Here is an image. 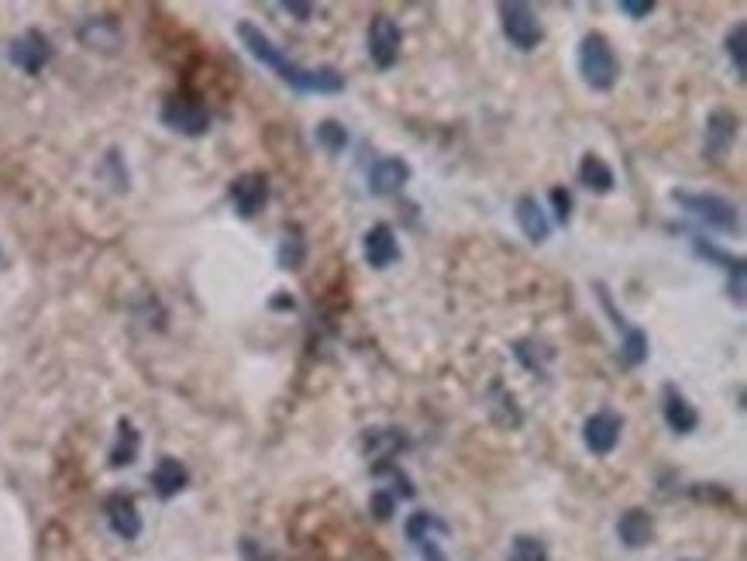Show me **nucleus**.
<instances>
[{"mask_svg":"<svg viewBox=\"0 0 747 561\" xmlns=\"http://www.w3.org/2000/svg\"><path fill=\"white\" fill-rule=\"evenodd\" d=\"M575 66H579L582 83L596 93H610L620 80V59L603 31H589L582 38L579 52H575Z\"/></svg>","mask_w":747,"mask_h":561,"instance_id":"obj_1","label":"nucleus"},{"mask_svg":"<svg viewBox=\"0 0 747 561\" xmlns=\"http://www.w3.org/2000/svg\"><path fill=\"white\" fill-rule=\"evenodd\" d=\"M672 200L686 210L689 217L710 224L720 235H737L741 231V217H737V207L730 204L727 197H717V193H692V190H675Z\"/></svg>","mask_w":747,"mask_h":561,"instance_id":"obj_2","label":"nucleus"},{"mask_svg":"<svg viewBox=\"0 0 747 561\" xmlns=\"http://www.w3.org/2000/svg\"><path fill=\"white\" fill-rule=\"evenodd\" d=\"M159 121L166 124L169 131H176V135H186V138H200L210 131V111L204 100L197 97H186V93H173V97H166V104H162L159 111Z\"/></svg>","mask_w":747,"mask_h":561,"instance_id":"obj_3","label":"nucleus"},{"mask_svg":"<svg viewBox=\"0 0 747 561\" xmlns=\"http://www.w3.org/2000/svg\"><path fill=\"white\" fill-rule=\"evenodd\" d=\"M500 25L507 42L520 52H534L544 42L541 18L527 4H517V0L513 4H500Z\"/></svg>","mask_w":747,"mask_h":561,"instance_id":"obj_4","label":"nucleus"},{"mask_svg":"<svg viewBox=\"0 0 747 561\" xmlns=\"http://www.w3.org/2000/svg\"><path fill=\"white\" fill-rule=\"evenodd\" d=\"M365 42H369V59L376 62L383 73H389V69L400 62L403 31L389 14H376V18L369 21V35H365Z\"/></svg>","mask_w":747,"mask_h":561,"instance_id":"obj_5","label":"nucleus"},{"mask_svg":"<svg viewBox=\"0 0 747 561\" xmlns=\"http://www.w3.org/2000/svg\"><path fill=\"white\" fill-rule=\"evenodd\" d=\"M279 80L290 83L297 93H341L345 90V76L334 66H300V62H290Z\"/></svg>","mask_w":747,"mask_h":561,"instance_id":"obj_6","label":"nucleus"},{"mask_svg":"<svg viewBox=\"0 0 747 561\" xmlns=\"http://www.w3.org/2000/svg\"><path fill=\"white\" fill-rule=\"evenodd\" d=\"M7 56H11V62L21 69V73L38 76V73H42V69L52 62V56H56V49H52L49 35H42L38 28H28L25 35L14 38V42H11V52H7Z\"/></svg>","mask_w":747,"mask_h":561,"instance_id":"obj_7","label":"nucleus"},{"mask_svg":"<svg viewBox=\"0 0 747 561\" xmlns=\"http://www.w3.org/2000/svg\"><path fill=\"white\" fill-rule=\"evenodd\" d=\"M620 434H624V417H617L613 410H599V414H593L582 424V441H586V448L599 458L617 451Z\"/></svg>","mask_w":747,"mask_h":561,"instance_id":"obj_8","label":"nucleus"},{"mask_svg":"<svg viewBox=\"0 0 747 561\" xmlns=\"http://www.w3.org/2000/svg\"><path fill=\"white\" fill-rule=\"evenodd\" d=\"M734 142H737V114L717 107V111L706 118V131H703V152H706V159H710V162L727 159V152L734 148Z\"/></svg>","mask_w":747,"mask_h":561,"instance_id":"obj_9","label":"nucleus"},{"mask_svg":"<svg viewBox=\"0 0 747 561\" xmlns=\"http://www.w3.org/2000/svg\"><path fill=\"white\" fill-rule=\"evenodd\" d=\"M269 200V176L266 173H241L231 183V204H235L238 217L252 221Z\"/></svg>","mask_w":747,"mask_h":561,"instance_id":"obj_10","label":"nucleus"},{"mask_svg":"<svg viewBox=\"0 0 747 561\" xmlns=\"http://www.w3.org/2000/svg\"><path fill=\"white\" fill-rule=\"evenodd\" d=\"M410 183V162L400 159V155H386V159H376L369 169V193L372 197H393L403 186Z\"/></svg>","mask_w":747,"mask_h":561,"instance_id":"obj_11","label":"nucleus"},{"mask_svg":"<svg viewBox=\"0 0 747 561\" xmlns=\"http://www.w3.org/2000/svg\"><path fill=\"white\" fill-rule=\"evenodd\" d=\"M238 38H241V45L248 49V56L259 59L262 66H269L276 76H283V69L293 62V59H286V56H283V49H279V45L272 42L266 31L255 28L252 21H241V25H238Z\"/></svg>","mask_w":747,"mask_h":561,"instance_id":"obj_12","label":"nucleus"},{"mask_svg":"<svg viewBox=\"0 0 747 561\" xmlns=\"http://www.w3.org/2000/svg\"><path fill=\"white\" fill-rule=\"evenodd\" d=\"M362 255H365V262H369L372 269H379V272L389 269L396 259H400V241H396V231L389 228L386 221L372 224V228L365 231V238H362Z\"/></svg>","mask_w":747,"mask_h":561,"instance_id":"obj_13","label":"nucleus"},{"mask_svg":"<svg viewBox=\"0 0 747 561\" xmlns=\"http://www.w3.org/2000/svg\"><path fill=\"white\" fill-rule=\"evenodd\" d=\"M661 417H665L668 431H675V434H692L699 427L696 407H692L686 400V393L672 383L661 386Z\"/></svg>","mask_w":747,"mask_h":561,"instance_id":"obj_14","label":"nucleus"},{"mask_svg":"<svg viewBox=\"0 0 747 561\" xmlns=\"http://www.w3.org/2000/svg\"><path fill=\"white\" fill-rule=\"evenodd\" d=\"M407 444H410L407 434L396 431V427H369V431L362 434V451L369 455L372 469H376V465L393 462V458L400 455Z\"/></svg>","mask_w":747,"mask_h":561,"instance_id":"obj_15","label":"nucleus"},{"mask_svg":"<svg viewBox=\"0 0 747 561\" xmlns=\"http://www.w3.org/2000/svg\"><path fill=\"white\" fill-rule=\"evenodd\" d=\"M104 513H107V524H111V531L118 537H124V541H135V537L142 534V513H138V506H135L131 496H124V493L107 496Z\"/></svg>","mask_w":747,"mask_h":561,"instance_id":"obj_16","label":"nucleus"},{"mask_svg":"<svg viewBox=\"0 0 747 561\" xmlns=\"http://www.w3.org/2000/svg\"><path fill=\"white\" fill-rule=\"evenodd\" d=\"M513 217H517V224H520V231H524L527 241H534V245H544V241H548L551 221H548V214H544V207L538 204V197H531V193L517 197Z\"/></svg>","mask_w":747,"mask_h":561,"instance_id":"obj_17","label":"nucleus"},{"mask_svg":"<svg viewBox=\"0 0 747 561\" xmlns=\"http://www.w3.org/2000/svg\"><path fill=\"white\" fill-rule=\"evenodd\" d=\"M76 38H80L87 49H97V52H114L121 45V28L114 18H107V14H100V18H87L80 28H76Z\"/></svg>","mask_w":747,"mask_h":561,"instance_id":"obj_18","label":"nucleus"},{"mask_svg":"<svg viewBox=\"0 0 747 561\" xmlns=\"http://www.w3.org/2000/svg\"><path fill=\"white\" fill-rule=\"evenodd\" d=\"M152 486L159 493V500H173L190 486V472L180 458H159V465L152 469Z\"/></svg>","mask_w":747,"mask_h":561,"instance_id":"obj_19","label":"nucleus"},{"mask_svg":"<svg viewBox=\"0 0 747 561\" xmlns=\"http://www.w3.org/2000/svg\"><path fill=\"white\" fill-rule=\"evenodd\" d=\"M617 537L627 544V548H648L651 537H655V520H651L648 510H641V506H634V510H627L624 517L617 520Z\"/></svg>","mask_w":747,"mask_h":561,"instance_id":"obj_20","label":"nucleus"},{"mask_svg":"<svg viewBox=\"0 0 747 561\" xmlns=\"http://www.w3.org/2000/svg\"><path fill=\"white\" fill-rule=\"evenodd\" d=\"M579 183L586 186L589 193H610L613 186H617V176H613V169L606 166L599 155H582L579 162Z\"/></svg>","mask_w":747,"mask_h":561,"instance_id":"obj_21","label":"nucleus"},{"mask_svg":"<svg viewBox=\"0 0 747 561\" xmlns=\"http://www.w3.org/2000/svg\"><path fill=\"white\" fill-rule=\"evenodd\" d=\"M138 451H142V434L135 431V424H131L128 417H121L118 441H114V448H111V469H128L138 458Z\"/></svg>","mask_w":747,"mask_h":561,"instance_id":"obj_22","label":"nucleus"},{"mask_svg":"<svg viewBox=\"0 0 747 561\" xmlns=\"http://www.w3.org/2000/svg\"><path fill=\"white\" fill-rule=\"evenodd\" d=\"M692 245H696V252L703 255V259L720 262V266L730 272V293H734L737 303H744V259H730V255H723L717 245H710V241H699V238H692Z\"/></svg>","mask_w":747,"mask_h":561,"instance_id":"obj_23","label":"nucleus"},{"mask_svg":"<svg viewBox=\"0 0 747 561\" xmlns=\"http://www.w3.org/2000/svg\"><path fill=\"white\" fill-rule=\"evenodd\" d=\"M403 534H407L410 544H420L424 537H434V534L445 537L448 534V524H445V520L434 517V513L420 510V513H410V517H407V524H403Z\"/></svg>","mask_w":747,"mask_h":561,"instance_id":"obj_24","label":"nucleus"},{"mask_svg":"<svg viewBox=\"0 0 747 561\" xmlns=\"http://www.w3.org/2000/svg\"><path fill=\"white\" fill-rule=\"evenodd\" d=\"M513 355H517V362L524 365L527 372L544 376V372H548V362L555 358V348L538 345V341H517V345H513Z\"/></svg>","mask_w":747,"mask_h":561,"instance_id":"obj_25","label":"nucleus"},{"mask_svg":"<svg viewBox=\"0 0 747 561\" xmlns=\"http://www.w3.org/2000/svg\"><path fill=\"white\" fill-rule=\"evenodd\" d=\"M620 362H624L627 369H637V365L648 362V334H644L641 327H627L624 331V341H620Z\"/></svg>","mask_w":747,"mask_h":561,"instance_id":"obj_26","label":"nucleus"},{"mask_svg":"<svg viewBox=\"0 0 747 561\" xmlns=\"http://www.w3.org/2000/svg\"><path fill=\"white\" fill-rule=\"evenodd\" d=\"M493 396H496V403H493L496 424H503V427H520V424H524V414H520V407H517V396H513L510 389L493 383Z\"/></svg>","mask_w":747,"mask_h":561,"instance_id":"obj_27","label":"nucleus"},{"mask_svg":"<svg viewBox=\"0 0 747 561\" xmlns=\"http://www.w3.org/2000/svg\"><path fill=\"white\" fill-rule=\"evenodd\" d=\"M314 138H317V145H321L328 155H341V152H345V145H348V128L341 121L328 118V121L317 124Z\"/></svg>","mask_w":747,"mask_h":561,"instance_id":"obj_28","label":"nucleus"},{"mask_svg":"<svg viewBox=\"0 0 747 561\" xmlns=\"http://www.w3.org/2000/svg\"><path fill=\"white\" fill-rule=\"evenodd\" d=\"M727 59L734 62V73L744 76V69H747V28H744V21H737V25L727 31Z\"/></svg>","mask_w":747,"mask_h":561,"instance_id":"obj_29","label":"nucleus"},{"mask_svg":"<svg viewBox=\"0 0 747 561\" xmlns=\"http://www.w3.org/2000/svg\"><path fill=\"white\" fill-rule=\"evenodd\" d=\"M510 561H548V548H544L541 537L520 534L510 544Z\"/></svg>","mask_w":747,"mask_h":561,"instance_id":"obj_30","label":"nucleus"},{"mask_svg":"<svg viewBox=\"0 0 747 561\" xmlns=\"http://www.w3.org/2000/svg\"><path fill=\"white\" fill-rule=\"evenodd\" d=\"M279 269H300L303 259H307V245H303V238L293 231V235H286L283 241H279Z\"/></svg>","mask_w":747,"mask_h":561,"instance_id":"obj_31","label":"nucleus"},{"mask_svg":"<svg viewBox=\"0 0 747 561\" xmlns=\"http://www.w3.org/2000/svg\"><path fill=\"white\" fill-rule=\"evenodd\" d=\"M548 204H551V210H555V221H558V224H568V221H572V193H568L565 186H551Z\"/></svg>","mask_w":747,"mask_h":561,"instance_id":"obj_32","label":"nucleus"},{"mask_svg":"<svg viewBox=\"0 0 747 561\" xmlns=\"http://www.w3.org/2000/svg\"><path fill=\"white\" fill-rule=\"evenodd\" d=\"M369 510L376 513V520H389V517H393V510H396V496L389 493V489H376V493H372V500H369Z\"/></svg>","mask_w":747,"mask_h":561,"instance_id":"obj_33","label":"nucleus"},{"mask_svg":"<svg viewBox=\"0 0 747 561\" xmlns=\"http://www.w3.org/2000/svg\"><path fill=\"white\" fill-rule=\"evenodd\" d=\"M617 11L627 14L630 21H641V18H648V14L655 11V0H620Z\"/></svg>","mask_w":747,"mask_h":561,"instance_id":"obj_34","label":"nucleus"},{"mask_svg":"<svg viewBox=\"0 0 747 561\" xmlns=\"http://www.w3.org/2000/svg\"><path fill=\"white\" fill-rule=\"evenodd\" d=\"M414 548L420 551V558H424V561H448V555L441 551V544L434 541V537H424V541L414 544Z\"/></svg>","mask_w":747,"mask_h":561,"instance_id":"obj_35","label":"nucleus"},{"mask_svg":"<svg viewBox=\"0 0 747 561\" xmlns=\"http://www.w3.org/2000/svg\"><path fill=\"white\" fill-rule=\"evenodd\" d=\"M279 7H283L286 14H293L297 21H310V18L317 14V11H314V4H300V0H283Z\"/></svg>","mask_w":747,"mask_h":561,"instance_id":"obj_36","label":"nucleus"},{"mask_svg":"<svg viewBox=\"0 0 747 561\" xmlns=\"http://www.w3.org/2000/svg\"><path fill=\"white\" fill-rule=\"evenodd\" d=\"M682 561H696V558H682Z\"/></svg>","mask_w":747,"mask_h":561,"instance_id":"obj_37","label":"nucleus"}]
</instances>
